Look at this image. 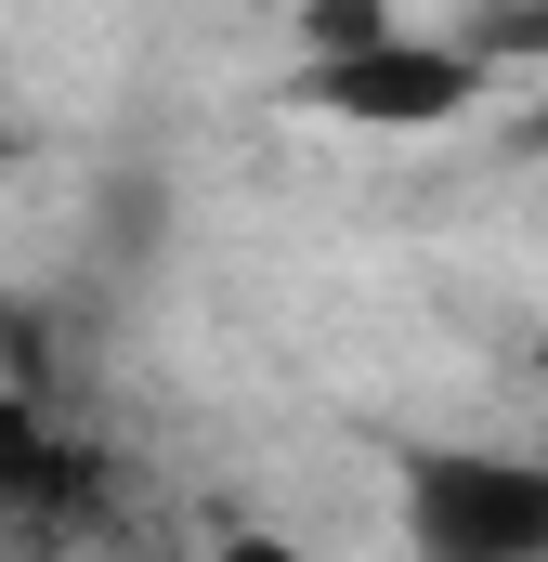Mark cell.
<instances>
[{"label": "cell", "instance_id": "obj_1", "mask_svg": "<svg viewBox=\"0 0 548 562\" xmlns=\"http://www.w3.org/2000/svg\"><path fill=\"white\" fill-rule=\"evenodd\" d=\"M392 524H406V562H548V458H523V445H406Z\"/></svg>", "mask_w": 548, "mask_h": 562}, {"label": "cell", "instance_id": "obj_2", "mask_svg": "<svg viewBox=\"0 0 548 562\" xmlns=\"http://www.w3.org/2000/svg\"><path fill=\"white\" fill-rule=\"evenodd\" d=\"M287 105H313V119H340V132H457L470 105H483V53L470 40H379V53H300V79H287Z\"/></svg>", "mask_w": 548, "mask_h": 562}, {"label": "cell", "instance_id": "obj_3", "mask_svg": "<svg viewBox=\"0 0 548 562\" xmlns=\"http://www.w3.org/2000/svg\"><path fill=\"white\" fill-rule=\"evenodd\" d=\"M92 497V445L39 419V393H0V524H66Z\"/></svg>", "mask_w": 548, "mask_h": 562}, {"label": "cell", "instance_id": "obj_4", "mask_svg": "<svg viewBox=\"0 0 548 562\" xmlns=\"http://www.w3.org/2000/svg\"><path fill=\"white\" fill-rule=\"evenodd\" d=\"M379 40H406L392 0H300V53H379Z\"/></svg>", "mask_w": 548, "mask_h": 562}, {"label": "cell", "instance_id": "obj_5", "mask_svg": "<svg viewBox=\"0 0 548 562\" xmlns=\"http://www.w3.org/2000/svg\"><path fill=\"white\" fill-rule=\"evenodd\" d=\"M457 40H470L483 66H510V53H523V66H548V0H483Z\"/></svg>", "mask_w": 548, "mask_h": 562}, {"label": "cell", "instance_id": "obj_6", "mask_svg": "<svg viewBox=\"0 0 548 562\" xmlns=\"http://www.w3.org/2000/svg\"><path fill=\"white\" fill-rule=\"evenodd\" d=\"M209 562H327V550H300V537H222Z\"/></svg>", "mask_w": 548, "mask_h": 562}]
</instances>
